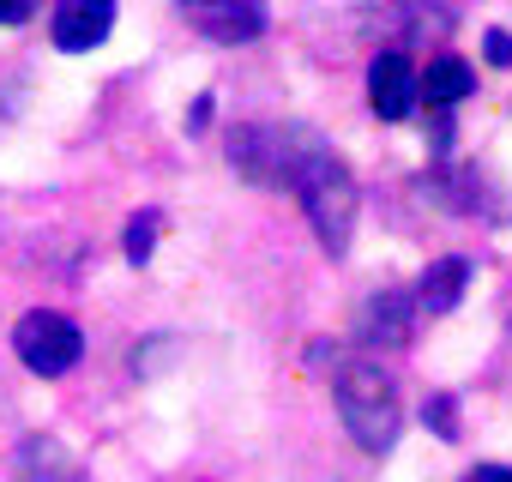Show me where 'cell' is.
Masks as SVG:
<instances>
[{"mask_svg":"<svg viewBox=\"0 0 512 482\" xmlns=\"http://www.w3.org/2000/svg\"><path fill=\"white\" fill-rule=\"evenodd\" d=\"M284 187H296V199H302V211H308V223L320 235V248L332 260L350 254V235H356V181H350L344 157L320 133H308V145H302V157H296V169H290Z\"/></svg>","mask_w":512,"mask_h":482,"instance_id":"cell-1","label":"cell"},{"mask_svg":"<svg viewBox=\"0 0 512 482\" xmlns=\"http://www.w3.org/2000/svg\"><path fill=\"white\" fill-rule=\"evenodd\" d=\"M332 398H338V416H344V428L356 434L362 452H392L398 446L404 404H398V380L380 362H344L338 380H332Z\"/></svg>","mask_w":512,"mask_h":482,"instance_id":"cell-2","label":"cell"},{"mask_svg":"<svg viewBox=\"0 0 512 482\" xmlns=\"http://www.w3.org/2000/svg\"><path fill=\"white\" fill-rule=\"evenodd\" d=\"M13 350H19V362H25L37 380H61V374L79 368L85 332H79L67 314H55V308H31V314L13 326Z\"/></svg>","mask_w":512,"mask_h":482,"instance_id":"cell-3","label":"cell"},{"mask_svg":"<svg viewBox=\"0 0 512 482\" xmlns=\"http://www.w3.org/2000/svg\"><path fill=\"white\" fill-rule=\"evenodd\" d=\"M302 145H308V127H235L229 133V163L247 181L278 187V181H290Z\"/></svg>","mask_w":512,"mask_h":482,"instance_id":"cell-4","label":"cell"},{"mask_svg":"<svg viewBox=\"0 0 512 482\" xmlns=\"http://www.w3.org/2000/svg\"><path fill=\"white\" fill-rule=\"evenodd\" d=\"M109 25H115L109 0H67V7H55V19H49V37H55L61 55H91L109 37Z\"/></svg>","mask_w":512,"mask_h":482,"instance_id":"cell-5","label":"cell"},{"mask_svg":"<svg viewBox=\"0 0 512 482\" xmlns=\"http://www.w3.org/2000/svg\"><path fill=\"white\" fill-rule=\"evenodd\" d=\"M368 103H374L380 121H404L416 109V67L398 49H386V55L368 61Z\"/></svg>","mask_w":512,"mask_h":482,"instance_id":"cell-6","label":"cell"},{"mask_svg":"<svg viewBox=\"0 0 512 482\" xmlns=\"http://www.w3.org/2000/svg\"><path fill=\"white\" fill-rule=\"evenodd\" d=\"M181 19L205 31L211 43H253L266 31V13L247 7V0H205V7H181Z\"/></svg>","mask_w":512,"mask_h":482,"instance_id":"cell-7","label":"cell"},{"mask_svg":"<svg viewBox=\"0 0 512 482\" xmlns=\"http://www.w3.org/2000/svg\"><path fill=\"white\" fill-rule=\"evenodd\" d=\"M410 320H416V296H392V290H380V296L362 308L356 338L374 344V350H398V344H410Z\"/></svg>","mask_w":512,"mask_h":482,"instance_id":"cell-8","label":"cell"},{"mask_svg":"<svg viewBox=\"0 0 512 482\" xmlns=\"http://www.w3.org/2000/svg\"><path fill=\"white\" fill-rule=\"evenodd\" d=\"M470 91H476V73L458 55H434L428 73H416V103H428V109H458Z\"/></svg>","mask_w":512,"mask_h":482,"instance_id":"cell-9","label":"cell"},{"mask_svg":"<svg viewBox=\"0 0 512 482\" xmlns=\"http://www.w3.org/2000/svg\"><path fill=\"white\" fill-rule=\"evenodd\" d=\"M19 482H85V470L73 464V452L49 434H31L19 446Z\"/></svg>","mask_w":512,"mask_h":482,"instance_id":"cell-10","label":"cell"},{"mask_svg":"<svg viewBox=\"0 0 512 482\" xmlns=\"http://www.w3.org/2000/svg\"><path fill=\"white\" fill-rule=\"evenodd\" d=\"M464 284H470V260L446 254V260H434V266L422 272V284H416V308H428V314H446V308H458Z\"/></svg>","mask_w":512,"mask_h":482,"instance_id":"cell-11","label":"cell"},{"mask_svg":"<svg viewBox=\"0 0 512 482\" xmlns=\"http://www.w3.org/2000/svg\"><path fill=\"white\" fill-rule=\"evenodd\" d=\"M157 229H163V217H157V211H139V217L127 223L121 248H127V260H133V266H145V260L157 254Z\"/></svg>","mask_w":512,"mask_h":482,"instance_id":"cell-12","label":"cell"},{"mask_svg":"<svg viewBox=\"0 0 512 482\" xmlns=\"http://www.w3.org/2000/svg\"><path fill=\"white\" fill-rule=\"evenodd\" d=\"M422 416H428V428H434L440 440H458V404H452V398H428Z\"/></svg>","mask_w":512,"mask_h":482,"instance_id":"cell-13","label":"cell"},{"mask_svg":"<svg viewBox=\"0 0 512 482\" xmlns=\"http://www.w3.org/2000/svg\"><path fill=\"white\" fill-rule=\"evenodd\" d=\"M482 49H488V67H512V31H488Z\"/></svg>","mask_w":512,"mask_h":482,"instance_id":"cell-14","label":"cell"},{"mask_svg":"<svg viewBox=\"0 0 512 482\" xmlns=\"http://www.w3.org/2000/svg\"><path fill=\"white\" fill-rule=\"evenodd\" d=\"M464 482H512V470L506 464H476V470H464Z\"/></svg>","mask_w":512,"mask_h":482,"instance_id":"cell-15","label":"cell"},{"mask_svg":"<svg viewBox=\"0 0 512 482\" xmlns=\"http://www.w3.org/2000/svg\"><path fill=\"white\" fill-rule=\"evenodd\" d=\"M205 121H211V97H199V103H193V115H187V127H193V133H199V127H205Z\"/></svg>","mask_w":512,"mask_h":482,"instance_id":"cell-16","label":"cell"}]
</instances>
